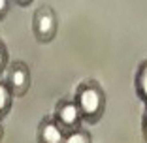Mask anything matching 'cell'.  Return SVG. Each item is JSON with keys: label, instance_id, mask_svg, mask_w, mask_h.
<instances>
[{"label": "cell", "instance_id": "1", "mask_svg": "<svg viewBox=\"0 0 147 143\" xmlns=\"http://www.w3.org/2000/svg\"><path fill=\"white\" fill-rule=\"evenodd\" d=\"M74 100H76V104H78L79 111H81V117L85 122L96 124L100 119L104 117L106 92L96 81H92V79L83 81L78 87V91H76Z\"/></svg>", "mask_w": 147, "mask_h": 143}, {"label": "cell", "instance_id": "2", "mask_svg": "<svg viewBox=\"0 0 147 143\" xmlns=\"http://www.w3.org/2000/svg\"><path fill=\"white\" fill-rule=\"evenodd\" d=\"M57 30H59L57 13L49 6H40L34 11V17H32V32H34V38L38 40L40 44H49L57 36Z\"/></svg>", "mask_w": 147, "mask_h": 143}, {"label": "cell", "instance_id": "3", "mask_svg": "<svg viewBox=\"0 0 147 143\" xmlns=\"http://www.w3.org/2000/svg\"><path fill=\"white\" fill-rule=\"evenodd\" d=\"M55 121L64 128L66 132H72V130H78L81 128V122H83V117H81V111H79L76 100H61L59 104L55 105Z\"/></svg>", "mask_w": 147, "mask_h": 143}, {"label": "cell", "instance_id": "4", "mask_svg": "<svg viewBox=\"0 0 147 143\" xmlns=\"http://www.w3.org/2000/svg\"><path fill=\"white\" fill-rule=\"evenodd\" d=\"M6 83L9 85L13 96H25L30 89V70L25 62L17 60L8 66V79Z\"/></svg>", "mask_w": 147, "mask_h": 143}, {"label": "cell", "instance_id": "5", "mask_svg": "<svg viewBox=\"0 0 147 143\" xmlns=\"http://www.w3.org/2000/svg\"><path fill=\"white\" fill-rule=\"evenodd\" d=\"M64 138H66V130L55 121V117H47L40 122L38 143H64Z\"/></svg>", "mask_w": 147, "mask_h": 143}, {"label": "cell", "instance_id": "6", "mask_svg": "<svg viewBox=\"0 0 147 143\" xmlns=\"http://www.w3.org/2000/svg\"><path fill=\"white\" fill-rule=\"evenodd\" d=\"M134 87H136V94L140 96V100L143 104H147V60L142 62L138 72H136Z\"/></svg>", "mask_w": 147, "mask_h": 143}, {"label": "cell", "instance_id": "7", "mask_svg": "<svg viewBox=\"0 0 147 143\" xmlns=\"http://www.w3.org/2000/svg\"><path fill=\"white\" fill-rule=\"evenodd\" d=\"M13 105V92L6 81H0V119H4Z\"/></svg>", "mask_w": 147, "mask_h": 143}, {"label": "cell", "instance_id": "8", "mask_svg": "<svg viewBox=\"0 0 147 143\" xmlns=\"http://www.w3.org/2000/svg\"><path fill=\"white\" fill-rule=\"evenodd\" d=\"M64 143H92L91 134L83 128H78V130H72V132H66V138Z\"/></svg>", "mask_w": 147, "mask_h": 143}, {"label": "cell", "instance_id": "9", "mask_svg": "<svg viewBox=\"0 0 147 143\" xmlns=\"http://www.w3.org/2000/svg\"><path fill=\"white\" fill-rule=\"evenodd\" d=\"M9 66V56H8V49H6L4 42L0 40V74L4 72V70H8Z\"/></svg>", "mask_w": 147, "mask_h": 143}, {"label": "cell", "instance_id": "10", "mask_svg": "<svg viewBox=\"0 0 147 143\" xmlns=\"http://www.w3.org/2000/svg\"><path fill=\"white\" fill-rule=\"evenodd\" d=\"M9 11V0H0V19H4Z\"/></svg>", "mask_w": 147, "mask_h": 143}, {"label": "cell", "instance_id": "11", "mask_svg": "<svg viewBox=\"0 0 147 143\" xmlns=\"http://www.w3.org/2000/svg\"><path fill=\"white\" fill-rule=\"evenodd\" d=\"M142 134H143V139L147 141V104H145V113H143V121H142Z\"/></svg>", "mask_w": 147, "mask_h": 143}, {"label": "cell", "instance_id": "12", "mask_svg": "<svg viewBox=\"0 0 147 143\" xmlns=\"http://www.w3.org/2000/svg\"><path fill=\"white\" fill-rule=\"evenodd\" d=\"M19 6H28V4H32V0H15Z\"/></svg>", "mask_w": 147, "mask_h": 143}, {"label": "cell", "instance_id": "13", "mask_svg": "<svg viewBox=\"0 0 147 143\" xmlns=\"http://www.w3.org/2000/svg\"><path fill=\"white\" fill-rule=\"evenodd\" d=\"M0 121H2V119H0ZM2 138H4V126L0 122V143H2Z\"/></svg>", "mask_w": 147, "mask_h": 143}]
</instances>
